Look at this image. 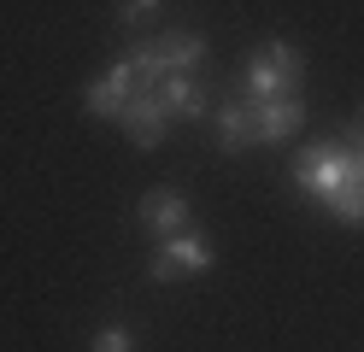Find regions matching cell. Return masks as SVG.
Here are the masks:
<instances>
[{
    "instance_id": "1",
    "label": "cell",
    "mask_w": 364,
    "mask_h": 352,
    "mask_svg": "<svg viewBox=\"0 0 364 352\" xmlns=\"http://www.w3.org/2000/svg\"><path fill=\"white\" fill-rule=\"evenodd\" d=\"M200 59H206V36H194V30H165L159 41H141L129 53L141 88H159L165 77H182V70H200Z\"/></svg>"
},
{
    "instance_id": "2",
    "label": "cell",
    "mask_w": 364,
    "mask_h": 352,
    "mask_svg": "<svg viewBox=\"0 0 364 352\" xmlns=\"http://www.w3.org/2000/svg\"><path fill=\"white\" fill-rule=\"evenodd\" d=\"M294 182H300V194H311V200H335L347 182H358L353 176V159H347V147L341 141H329V147H306L300 153V164H294Z\"/></svg>"
},
{
    "instance_id": "3",
    "label": "cell",
    "mask_w": 364,
    "mask_h": 352,
    "mask_svg": "<svg viewBox=\"0 0 364 352\" xmlns=\"http://www.w3.org/2000/svg\"><path fill=\"white\" fill-rule=\"evenodd\" d=\"M294 82H300V53H294L288 41H270L264 53L247 65V106L282 100V94H294Z\"/></svg>"
},
{
    "instance_id": "4",
    "label": "cell",
    "mask_w": 364,
    "mask_h": 352,
    "mask_svg": "<svg viewBox=\"0 0 364 352\" xmlns=\"http://www.w3.org/2000/svg\"><path fill=\"white\" fill-rule=\"evenodd\" d=\"M200 270H212V247L200 241V235L182 229V235H171V241L153 252V270L147 276L153 282H176V276H200Z\"/></svg>"
},
{
    "instance_id": "5",
    "label": "cell",
    "mask_w": 364,
    "mask_h": 352,
    "mask_svg": "<svg viewBox=\"0 0 364 352\" xmlns=\"http://www.w3.org/2000/svg\"><path fill=\"white\" fill-rule=\"evenodd\" d=\"M165 117H171V112H165V100H159L153 88H135L129 100H124V112H118V124H124V135L135 141V147L147 153V147L165 141Z\"/></svg>"
},
{
    "instance_id": "6",
    "label": "cell",
    "mask_w": 364,
    "mask_h": 352,
    "mask_svg": "<svg viewBox=\"0 0 364 352\" xmlns=\"http://www.w3.org/2000/svg\"><path fill=\"white\" fill-rule=\"evenodd\" d=\"M247 112H253V141H259V147H277V141H288L294 129L306 124V106L294 100V94H282V100H259Z\"/></svg>"
},
{
    "instance_id": "7",
    "label": "cell",
    "mask_w": 364,
    "mask_h": 352,
    "mask_svg": "<svg viewBox=\"0 0 364 352\" xmlns=\"http://www.w3.org/2000/svg\"><path fill=\"white\" fill-rule=\"evenodd\" d=\"M135 88H141V82H135V65H129V53H124V59L112 65L95 88H88V112H95V117H118V112H124V100H129Z\"/></svg>"
},
{
    "instance_id": "8",
    "label": "cell",
    "mask_w": 364,
    "mask_h": 352,
    "mask_svg": "<svg viewBox=\"0 0 364 352\" xmlns=\"http://www.w3.org/2000/svg\"><path fill=\"white\" fill-rule=\"evenodd\" d=\"M141 223L159 235V241H171V235L188 229V200L171 194V188H159V194H147V200H141Z\"/></svg>"
},
{
    "instance_id": "9",
    "label": "cell",
    "mask_w": 364,
    "mask_h": 352,
    "mask_svg": "<svg viewBox=\"0 0 364 352\" xmlns=\"http://www.w3.org/2000/svg\"><path fill=\"white\" fill-rule=\"evenodd\" d=\"M153 94L165 100V112H182V117H200V112H206V94H200L194 70H182V77H165Z\"/></svg>"
},
{
    "instance_id": "10",
    "label": "cell",
    "mask_w": 364,
    "mask_h": 352,
    "mask_svg": "<svg viewBox=\"0 0 364 352\" xmlns=\"http://www.w3.org/2000/svg\"><path fill=\"white\" fill-rule=\"evenodd\" d=\"M218 147H223V153L253 147V112H247V106H223V117H218Z\"/></svg>"
},
{
    "instance_id": "11",
    "label": "cell",
    "mask_w": 364,
    "mask_h": 352,
    "mask_svg": "<svg viewBox=\"0 0 364 352\" xmlns=\"http://www.w3.org/2000/svg\"><path fill=\"white\" fill-rule=\"evenodd\" d=\"M329 211H335L341 223H353V229H358V223H364V182H347V188L329 200Z\"/></svg>"
},
{
    "instance_id": "12",
    "label": "cell",
    "mask_w": 364,
    "mask_h": 352,
    "mask_svg": "<svg viewBox=\"0 0 364 352\" xmlns=\"http://www.w3.org/2000/svg\"><path fill=\"white\" fill-rule=\"evenodd\" d=\"M95 352H135V335L112 323V329H100V335H95Z\"/></svg>"
},
{
    "instance_id": "13",
    "label": "cell",
    "mask_w": 364,
    "mask_h": 352,
    "mask_svg": "<svg viewBox=\"0 0 364 352\" xmlns=\"http://www.w3.org/2000/svg\"><path fill=\"white\" fill-rule=\"evenodd\" d=\"M159 6V0H118V23H124V30H129V23H141L147 12Z\"/></svg>"
}]
</instances>
